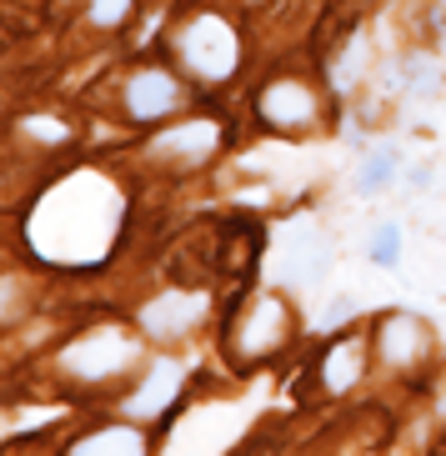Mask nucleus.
<instances>
[{
  "label": "nucleus",
  "instance_id": "1a4fd4ad",
  "mask_svg": "<svg viewBox=\"0 0 446 456\" xmlns=\"http://www.w3.org/2000/svg\"><path fill=\"white\" fill-rule=\"evenodd\" d=\"M216 151V126L211 121H191V126H176V131L156 135V156H181V161H201Z\"/></svg>",
  "mask_w": 446,
  "mask_h": 456
},
{
  "label": "nucleus",
  "instance_id": "f3484780",
  "mask_svg": "<svg viewBox=\"0 0 446 456\" xmlns=\"http://www.w3.org/2000/svg\"><path fill=\"white\" fill-rule=\"evenodd\" d=\"M442 5H446V0H442Z\"/></svg>",
  "mask_w": 446,
  "mask_h": 456
},
{
  "label": "nucleus",
  "instance_id": "7ed1b4c3",
  "mask_svg": "<svg viewBox=\"0 0 446 456\" xmlns=\"http://www.w3.org/2000/svg\"><path fill=\"white\" fill-rule=\"evenodd\" d=\"M176 106H181V86L166 70H141V76L126 81V110H131L135 121H161Z\"/></svg>",
  "mask_w": 446,
  "mask_h": 456
},
{
  "label": "nucleus",
  "instance_id": "0eeeda50",
  "mask_svg": "<svg viewBox=\"0 0 446 456\" xmlns=\"http://www.w3.org/2000/svg\"><path fill=\"white\" fill-rule=\"evenodd\" d=\"M426 326L417 322V316H386L381 322V356H386V366H411L426 356Z\"/></svg>",
  "mask_w": 446,
  "mask_h": 456
},
{
  "label": "nucleus",
  "instance_id": "f8f14e48",
  "mask_svg": "<svg viewBox=\"0 0 446 456\" xmlns=\"http://www.w3.org/2000/svg\"><path fill=\"white\" fill-rule=\"evenodd\" d=\"M141 431L131 427H110V431H95V436H85V442H76V452L91 456V452H141Z\"/></svg>",
  "mask_w": 446,
  "mask_h": 456
},
{
  "label": "nucleus",
  "instance_id": "2eb2a0df",
  "mask_svg": "<svg viewBox=\"0 0 446 456\" xmlns=\"http://www.w3.org/2000/svg\"><path fill=\"white\" fill-rule=\"evenodd\" d=\"M361 55H366V41H356L352 51H346V61H341V66H337V81H341V86H346V81H352V76H356V70L366 66Z\"/></svg>",
  "mask_w": 446,
  "mask_h": 456
},
{
  "label": "nucleus",
  "instance_id": "423d86ee",
  "mask_svg": "<svg viewBox=\"0 0 446 456\" xmlns=\"http://www.w3.org/2000/svg\"><path fill=\"white\" fill-rule=\"evenodd\" d=\"M261 116L271 126H306L316 116V95L296 81H276L261 91Z\"/></svg>",
  "mask_w": 446,
  "mask_h": 456
},
{
  "label": "nucleus",
  "instance_id": "9d476101",
  "mask_svg": "<svg viewBox=\"0 0 446 456\" xmlns=\"http://www.w3.org/2000/svg\"><path fill=\"white\" fill-rule=\"evenodd\" d=\"M321 376H326V387L331 391H346L361 376V346L356 341H341V346L326 351V362H321Z\"/></svg>",
  "mask_w": 446,
  "mask_h": 456
},
{
  "label": "nucleus",
  "instance_id": "dca6fc26",
  "mask_svg": "<svg viewBox=\"0 0 446 456\" xmlns=\"http://www.w3.org/2000/svg\"><path fill=\"white\" fill-rule=\"evenodd\" d=\"M26 131H41V141H66V131L55 121H26Z\"/></svg>",
  "mask_w": 446,
  "mask_h": 456
},
{
  "label": "nucleus",
  "instance_id": "f03ea898",
  "mask_svg": "<svg viewBox=\"0 0 446 456\" xmlns=\"http://www.w3.org/2000/svg\"><path fill=\"white\" fill-rule=\"evenodd\" d=\"M126 362H131V341H126L121 331H91L66 351V371L85 376V381H106V376H116Z\"/></svg>",
  "mask_w": 446,
  "mask_h": 456
},
{
  "label": "nucleus",
  "instance_id": "f257e3e1",
  "mask_svg": "<svg viewBox=\"0 0 446 456\" xmlns=\"http://www.w3.org/2000/svg\"><path fill=\"white\" fill-rule=\"evenodd\" d=\"M181 61H186L201 81H226L236 61H241V45H236V30L221 20V15H196L176 41Z\"/></svg>",
  "mask_w": 446,
  "mask_h": 456
},
{
  "label": "nucleus",
  "instance_id": "4468645a",
  "mask_svg": "<svg viewBox=\"0 0 446 456\" xmlns=\"http://www.w3.org/2000/svg\"><path fill=\"white\" fill-rule=\"evenodd\" d=\"M131 15V0H91V20L95 26H121Z\"/></svg>",
  "mask_w": 446,
  "mask_h": 456
},
{
  "label": "nucleus",
  "instance_id": "ddd939ff",
  "mask_svg": "<svg viewBox=\"0 0 446 456\" xmlns=\"http://www.w3.org/2000/svg\"><path fill=\"white\" fill-rule=\"evenodd\" d=\"M396 256H401V231H396V221H386V226H377V236H371V261H377V266H396Z\"/></svg>",
  "mask_w": 446,
  "mask_h": 456
},
{
  "label": "nucleus",
  "instance_id": "39448f33",
  "mask_svg": "<svg viewBox=\"0 0 446 456\" xmlns=\"http://www.w3.org/2000/svg\"><path fill=\"white\" fill-rule=\"evenodd\" d=\"M206 316V296H191V291H176V296H156L146 311H141V326L150 336H181Z\"/></svg>",
  "mask_w": 446,
  "mask_h": 456
},
{
  "label": "nucleus",
  "instance_id": "20e7f679",
  "mask_svg": "<svg viewBox=\"0 0 446 456\" xmlns=\"http://www.w3.org/2000/svg\"><path fill=\"white\" fill-rule=\"evenodd\" d=\"M281 331H286V311H281L276 296H266V301H256V311L236 326L231 346L241 351V356H266L271 346H281Z\"/></svg>",
  "mask_w": 446,
  "mask_h": 456
},
{
  "label": "nucleus",
  "instance_id": "9b49d317",
  "mask_svg": "<svg viewBox=\"0 0 446 456\" xmlns=\"http://www.w3.org/2000/svg\"><path fill=\"white\" fill-rule=\"evenodd\" d=\"M392 175H396V151L381 146V151H371V156L361 161V171H356V191H361V196H377V191H386Z\"/></svg>",
  "mask_w": 446,
  "mask_h": 456
},
{
  "label": "nucleus",
  "instance_id": "6e6552de",
  "mask_svg": "<svg viewBox=\"0 0 446 456\" xmlns=\"http://www.w3.org/2000/svg\"><path fill=\"white\" fill-rule=\"evenodd\" d=\"M176 391H181V366L176 362H156V366H150V376L141 381V391L126 402V416H156V411H166V406L176 402Z\"/></svg>",
  "mask_w": 446,
  "mask_h": 456
}]
</instances>
